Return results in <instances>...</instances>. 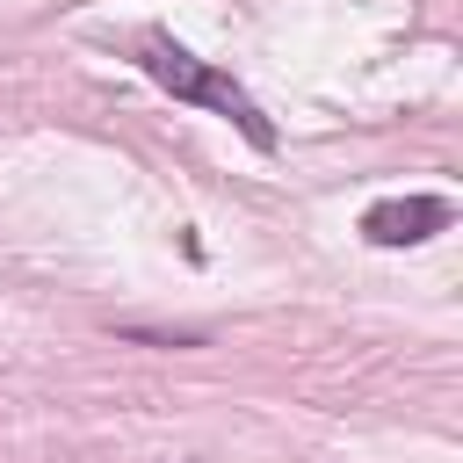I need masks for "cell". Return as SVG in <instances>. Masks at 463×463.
I'll list each match as a JSON object with an SVG mask.
<instances>
[{
  "mask_svg": "<svg viewBox=\"0 0 463 463\" xmlns=\"http://www.w3.org/2000/svg\"><path fill=\"white\" fill-rule=\"evenodd\" d=\"M137 65H145L174 101H203V109H217V116H224V123H239L260 152H275V123L253 109V94H246L232 72H217V65L188 58V51H181V43H166V36H145V43H137Z\"/></svg>",
  "mask_w": 463,
  "mask_h": 463,
  "instance_id": "1",
  "label": "cell"
},
{
  "mask_svg": "<svg viewBox=\"0 0 463 463\" xmlns=\"http://www.w3.org/2000/svg\"><path fill=\"white\" fill-rule=\"evenodd\" d=\"M449 224V203L441 195H398V203H376L369 217H362V232L376 239V246H420V239H434Z\"/></svg>",
  "mask_w": 463,
  "mask_h": 463,
  "instance_id": "2",
  "label": "cell"
}]
</instances>
